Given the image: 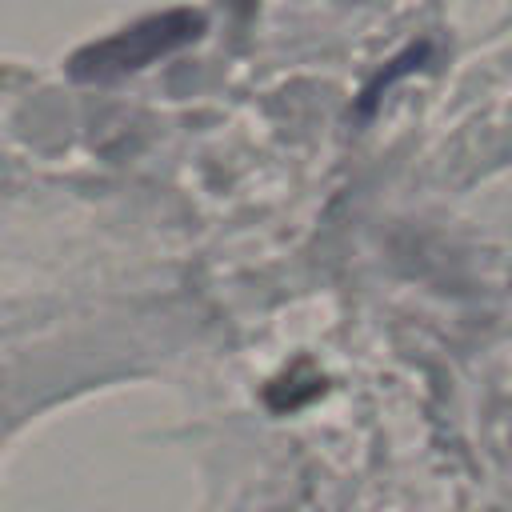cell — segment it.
<instances>
[{"label": "cell", "mask_w": 512, "mask_h": 512, "mask_svg": "<svg viewBox=\"0 0 512 512\" xmlns=\"http://www.w3.org/2000/svg\"><path fill=\"white\" fill-rule=\"evenodd\" d=\"M204 32V20L196 12H160L152 20H140L124 32H116L112 40H100L84 52H76L68 60V72L80 76V80H108V76H124V72H136L144 64H152L156 56L196 40Z\"/></svg>", "instance_id": "obj_1"}]
</instances>
